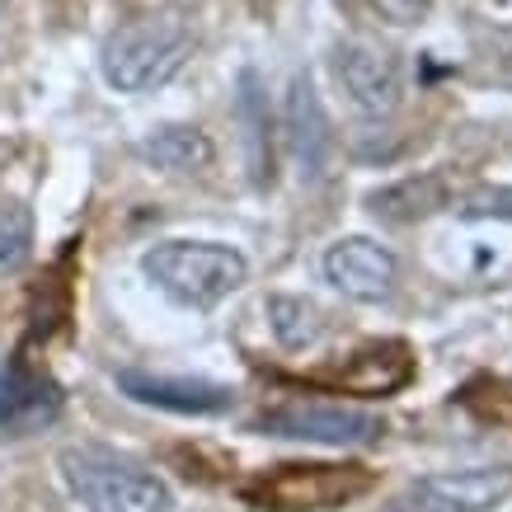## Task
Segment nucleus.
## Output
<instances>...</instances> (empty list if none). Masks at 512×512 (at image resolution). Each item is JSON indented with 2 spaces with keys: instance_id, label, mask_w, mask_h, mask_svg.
<instances>
[{
  "instance_id": "obj_8",
  "label": "nucleus",
  "mask_w": 512,
  "mask_h": 512,
  "mask_svg": "<svg viewBox=\"0 0 512 512\" xmlns=\"http://www.w3.org/2000/svg\"><path fill=\"white\" fill-rule=\"evenodd\" d=\"M325 278L353 301H381L395 287V254L367 235H348L325 249Z\"/></svg>"
},
{
  "instance_id": "obj_7",
  "label": "nucleus",
  "mask_w": 512,
  "mask_h": 512,
  "mask_svg": "<svg viewBox=\"0 0 512 512\" xmlns=\"http://www.w3.org/2000/svg\"><path fill=\"white\" fill-rule=\"evenodd\" d=\"M334 76L362 113H390L400 104V66L386 47L362 43V38L343 43L334 52Z\"/></svg>"
},
{
  "instance_id": "obj_9",
  "label": "nucleus",
  "mask_w": 512,
  "mask_h": 512,
  "mask_svg": "<svg viewBox=\"0 0 512 512\" xmlns=\"http://www.w3.org/2000/svg\"><path fill=\"white\" fill-rule=\"evenodd\" d=\"M118 386L123 395H132L137 404H151V409H170V414H226L235 404V390L221 386V381H188V376H151V372H118Z\"/></svg>"
},
{
  "instance_id": "obj_18",
  "label": "nucleus",
  "mask_w": 512,
  "mask_h": 512,
  "mask_svg": "<svg viewBox=\"0 0 512 512\" xmlns=\"http://www.w3.org/2000/svg\"><path fill=\"white\" fill-rule=\"evenodd\" d=\"M372 5L390 24H419V19H428V10H433V0H372Z\"/></svg>"
},
{
  "instance_id": "obj_14",
  "label": "nucleus",
  "mask_w": 512,
  "mask_h": 512,
  "mask_svg": "<svg viewBox=\"0 0 512 512\" xmlns=\"http://www.w3.org/2000/svg\"><path fill=\"white\" fill-rule=\"evenodd\" d=\"M141 156L160 165V170H174V174H193V170H207L212 165V141L202 137L198 127H160L156 137L141 141Z\"/></svg>"
},
{
  "instance_id": "obj_15",
  "label": "nucleus",
  "mask_w": 512,
  "mask_h": 512,
  "mask_svg": "<svg viewBox=\"0 0 512 512\" xmlns=\"http://www.w3.org/2000/svg\"><path fill=\"white\" fill-rule=\"evenodd\" d=\"M268 325H273L282 348H311L325 334L320 311L311 301H301V296H268Z\"/></svg>"
},
{
  "instance_id": "obj_11",
  "label": "nucleus",
  "mask_w": 512,
  "mask_h": 512,
  "mask_svg": "<svg viewBox=\"0 0 512 512\" xmlns=\"http://www.w3.org/2000/svg\"><path fill=\"white\" fill-rule=\"evenodd\" d=\"M57 409H62V390L47 376L29 372V367H15L10 376H0V433L24 437L57 419Z\"/></svg>"
},
{
  "instance_id": "obj_2",
  "label": "nucleus",
  "mask_w": 512,
  "mask_h": 512,
  "mask_svg": "<svg viewBox=\"0 0 512 512\" xmlns=\"http://www.w3.org/2000/svg\"><path fill=\"white\" fill-rule=\"evenodd\" d=\"M141 273L156 282L179 306H217L231 292H240L249 278L245 254L217 240H165V245L141 254Z\"/></svg>"
},
{
  "instance_id": "obj_16",
  "label": "nucleus",
  "mask_w": 512,
  "mask_h": 512,
  "mask_svg": "<svg viewBox=\"0 0 512 512\" xmlns=\"http://www.w3.org/2000/svg\"><path fill=\"white\" fill-rule=\"evenodd\" d=\"M33 259V212L24 202H0V278Z\"/></svg>"
},
{
  "instance_id": "obj_3",
  "label": "nucleus",
  "mask_w": 512,
  "mask_h": 512,
  "mask_svg": "<svg viewBox=\"0 0 512 512\" xmlns=\"http://www.w3.org/2000/svg\"><path fill=\"white\" fill-rule=\"evenodd\" d=\"M188 52H193V38L179 19H137V24H123L118 33H109V43L99 52V66H104V80L123 94H146L174 80L184 71Z\"/></svg>"
},
{
  "instance_id": "obj_4",
  "label": "nucleus",
  "mask_w": 512,
  "mask_h": 512,
  "mask_svg": "<svg viewBox=\"0 0 512 512\" xmlns=\"http://www.w3.org/2000/svg\"><path fill=\"white\" fill-rule=\"evenodd\" d=\"M372 489V470L367 466H278L249 480L240 494L245 503L264 512H329V508H343Z\"/></svg>"
},
{
  "instance_id": "obj_17",
  "label": "nucleus",
  "mask_w": 512,
  "mask_h": 512,
  "mask_svg": "<svg viewBox=\"0 0 512 512\" xmlns=\"http://www.w3.org/2000/svg\"><path fill=\"white\" fill-rule=\"evenodd\" d=\"M461 217L466 221H512V188H475L461 202Z\"/></svg>"
},
{
  "instance_id": "obj_10",
  "label": "nucleus",
  "mask_w": 512,
  "mask_h": 512,
  "mask_svg": "<svg viewBox=\"0 0 512 512\" xmlns=\"http://www.w3.org/2000/svg\"><path fill=\"white\" fill-rule=\"evenodd\" d=\"M287 146H292L301 174H311V179L325 174L334 137H329L325 104H320V94H315V85L306 76H296L292 90H287Z\"/></svg>"
},
{
  "instance_id": "obj_13",
  "label": "nucleus",
  "mask_w": 512,
  "mask_h": 512,
  "mask_svg": "<svg viewBox=\"0 0 512 512\" xmlns=\"http://www.w3.org/2000/svg\"><path fill=\"white\" fill-rule=\"evenodd\" d=\"M367 207L381 221L433 217L437 207H447V184L437 174H414V179H400V184H386V188H376V193H367Z\"/></svg>"
},
{
  "instance_id": "obj_5",
  "label": "nucleus",
  "mask_w": 512,
  "mask_h": 512,
  "mask_svg": "<svg viewBox=\"0 0 512 512\" xmlns=\"http://www.w3.org/2000/svg\"><path fill=\"white\" fill-rule=\"evenodd\" d=\"M512 498V466L437 470L395 494L381 512H489Z\"/></svg>"
},
{
  "instance_id": "obj_12",
  "label": "nucleus",
  "mask_w": 512,
  "mask_h": 512,
  "mask_svg": "<svg viewBox=\"0 0 512 512\" xmlns=\"http://www.w3.org/2000/svg\"><path fill=\"white\" fill-rule=\"evenodd\" d=\"M414 376V357H409V348L395 339L386 343H367V348H357L353 357H348V367H343L334 381H339L343 390H353V395H390V390H400L404 381Z\"/></svg>"
},
{
  "instance_id": "obj_6",
  "label": "nucleus",
  "mask_w": 512,
  "mask_h": 512,
  "mask_svg": "<svg viewBox=\"0 0 512 512\" xmlns=\"http://www.w3.org/2000/svg\"><path fill=\"white\" fill-rule=\"evenodd\" d=\"M259 433L296 437V442H320V447H362L381 433V419L367 409H343V404H278L254 419Z\"/></svg>"
},
{
  "instance_id": "obj_1",
  "label": "nucleus",
  "mask_w": 512,
  "mask_h": 512,
  "mask_svg": "<svg viewBox=\"0 0 512 512\" xmlns=\"http://www.w3.org/2000/svg\"><path fill=\"white\" fill-rule=\"evenodd\" d=\"M62 480L85 512H170L174 494L156 470L137 466L132 456L109 447H66Z\"/></svg>"
}]
</instances>
